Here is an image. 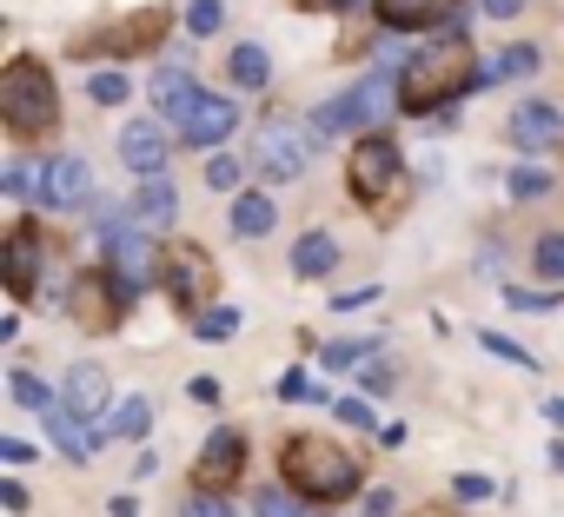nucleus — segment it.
<instances>
[{"label": "nucleus", "instance_id": "4", "mask_svg": "<svg viewBox=\"0 0 564 517\" xmlns=\"http://www.w3.org/2000/svg\"><path fill=\"white\" fill-rule=\"evenodd\" d=\"M94 239H100V252H107V273H113V286L127 293V306L160 279V239L133 219V212H120V206H107L100 212V226H94Z\"/></svg>", "mask_w": 564, "mask_h": 517}, {"label": "nucleus", "instance_id": "50", "mask_svg": "<svg viewBox=\"0 0 564 517\" xmlns=\"http://www.w3.org/2000/svg\"><path fill=\"white\" fill-rule=\"evenodd\" d=\"M319 8H339V14H352V8H372V0H319Z\"/></svg>", "mask_w": 564, "mask_h": 517}, {"label": "nucleus", "instance_id": "17", "mask_svg": "<svg viewBox=\"0 0 564 517\" xmlns=\"http://www.w3.org/2000/svg\"><path fill=\"white\" fill-rule=\"evenodd\" d=\"M505 133H511V146H524V153H551V146L564 140V113H557L551 100H524V107L505 120Z\"/></svg>", "mask_w": 564, "mask_h": 517}, {"label": "nucleus", "instance_id": "3", "mask_svg": "<svg viewBox=\"0 0 564 517\" xmlns=\"http://www.w3.org/2000/svg\"><path fill=\"white\" fill-rule=\"evenodd\" d=\"M0 120H8L14 140H41L61 127V87L34 54H14L8 74H0Z\"/></svg>", "mask_w": 564, "mask_h": 517}, {"label": "nucleus", "instance_id": "11", "mask_svg": "<svg viewBox=\"0 0 564 517\" xmlns=\"http://www.w3.org/2000/svg\"><path fill=\"white\" fill-rule=\"evenodd\" d=\"M80 332H113L127 312V293L113 286V273H74L67 279V306H61Z\"/></svg>", "mask_w": 564, "mask_h": 517}, {"label": "nucleus", "instance_id": "35", "mask_svg": "<svg viewBox=\"0 0 564 517\" xmlns=\"http://www.w3.org/2000/svg\"><path fill=\"white\" fill-rule=\"evenodd\" d=\"M452 497H458V504H485V497H498V484L478 477V471H458V477H452Z\"/></svg>", "mask_w": 564, "mask_h": 517}, {"label": "nucleus", "instance_id": "45", "mask_svg": "<svg viewBox=\"0 0 564 517\" xmlns=\"http://www.w3.org/2000/svg\"><path fill=\"white\" fill-rule=\"evenodd\" d=\"M478 14H485V21H518L524 0H478Z\"/></svg>", "mask_w": 564, "mask_h": 517}, {"label": "nucleus", "instance_id": "40", "mask_svg": "<svg viewBox=\"0 0 564 517\" xmlns=\"http://www.w3.org/2000/svg\"><path fill=\"white\" fill-rule=\"evenodd\" d=\"M505 299H511L518 312H551V306H557L551 293H531V286H505Z\"/></svg>", "mask_w": 564, "mask_h": 517}, {"label": "nucleus", "instance_id": "37", "mask_svg": "<svg viewBox=\"0 0 564 517\" xmlns=\"http://www.w3.org/2000/svg\"><path fill=\"white\" fill-rule=\"evenodd\" d=\"M252 517H300V504H293V491H259Z\"/></svg>", "mask_w": 564, "mask_h": 517}, {"label": "nucleus", "instance_id": "46", "mask_svg": "<svg viewBox=\"0 0 564 517\" xmlns=\"http://www.w3.org/2000/svg\"><path fill=\"white\" fill-rule=\"evenodd\" d=\"M0 458H8V464H28L34 444H28V438H0Z\"/></svg>", "mask_w": 564, "mask_h": 517}, {"label": "nucleus", "instance_id": "7", "mask_svg": "<svg viewBox=\"0 0 564 517\" xmlns=\"http://www.w3.org/2000/svg\"><path fill=\"white\" fill-rule=\"evenodd\" d=\"M386 100H399V67H372L359 87H346L339 100H326L319 113H313V140L326 146L333 133H352V127H372L379 113H386Z\"/></svg>", "mask_w": 564, "mask_h": 517}, {"label": "nucleus", "instance_id": "43", "mask_svg": "<svg viewBox=\"0 0 564 517\" xmlns=\"http://www.w3.org/2000/svg\"><path fill=\"white\" fill-rule=\"evenodd\" d=\"M339 425L366 431V425H372V398H339Z\"/></svg>", "mask_w": 564, "mask_h": 517}, {"label": "nucleus", "instance_id": "6", "mask_svg": "<svg viewBox=\"0 0 564 517\" xmlns=\"http://www.w3.org/2000/svg\"><path fill=\"white\" fill-rule=\"evenodd\" d=\"M160 286L173 299V312H186L193 326L213 312V293H219V266H213V252L193 245V239H166L160 252Z\"/></svg>", "mask_w": 564, "mask_h": 517}, {"label": "nucleus", "instance_id": "21", "mask_svg": "<svg viewBox=\"0 0 564 517\" xmlns=\"http://www.w3.org/2000/svg\"><path fill=\"white\" fill-rule=\"evenodd\" d=\"M133 219L153 232V226H173L180 219V193H173V179L166 173H153V179H140V193H133Z\"/></svg>", "mask_w": 564, "mask_h": 517}, {"label": "nucleus", "instance_id": "2", "mask_svg": "<svg viewBox=\"0 0 564 517\" xmlns=\"http://www.w3.org/2000/svg\"><path fill=\"white\" fill-rule=\"evenodd\" d=\"M279 477H286L293 497H313V504H339L359 491V458L339 444V438H319V431H293L279 444Z\"/></svg>", "mask_w": 564, "mask_h": 517}, {"label": "nucleus", "instance_id": "19", "mask_svg": "<svg viewBox=\"0 0 564 517\" xmlns=\"http://www.w3.org/2000/svg\"><path fill=\"white\" fill-rule=\"evenodd\" d=\"M41 425H47V438H54V444H61L74 464H87V458L100 451V431H87V425L67 411V405H47V411H41Z\"/></svg>", "mask_w": 564, "mask_h": 517}, {"label": "nucleus", "instance_id": "14", "mask_svg": "<svg viewBox=\"0 0 564 517\" xmlns=\"http://www.w3.org/2000/svg\"><path fill=\"white\" fill-rule=\"evenodd\" d=\"M173 127H160V120H127L120 127V160L140 173V179H153V173H166V153H173Z\"/></svg>", "mask_w": 564, "mask_h": 517}, {"label": "nucleus", "instance_id": "13", "mask_svg": "<svg viewBox=\"0 0 564 517\" xmlns=\"http://www.w3.org/2000/svg\"><path fill=\"white\" fill-rule=\"evenodd\" d=\"M232 127H239L232 100H226V94H206V87H199V100H193V107H186V113L173 120V133H180L186 146H206V153H213V146H219V140H226Z\"/></svg>", "mask_w": 564, "mask_h": 517}, {"label": "nucleus", "instance_id": "10", "mask_svg": "<svg viewBox=\"0 0 564 517\" xmlns=\"http://www.w3.org/2000/svg\"><path fill=\"white\" fill-rule=\"evenodd\" d=\"M0 279H8L14 299H47V286H41V279H54L47 273V232L34 219H21L8 232V245H0Z\"/></svg>", "mask_w": 564, "mask_h": 517}, {"label": "nucleus", "instance_id": "20", "mask_svg": "<svg viewBox=\"0 0 564 517\" xmlns=\"http://www.w3.org/2000/svg\"><path fill=\"white\" fill-rule=\"evenodd\" d=\"M193 100H199L193 67H153V113H160V120H180Z\"/></svg>", "mask_w": 564, "mask_h": 517}, {"label": "nucleus", "instance_id": "8", "mask_svg": "<svg viewBox=\"0 0 564 517\" xmlns=\"http://www.w3.org/2000/svg\"><path fill=\"white\" fill-rule=\"evenodd\" d=\"M166 28H173L166 8H133L127 21H113V28H100V34H80L74 54H80V61H100V54H107V61H140V54H160Z\"/></svg>", "mask_w": 564, "mask_h": 517}, {"label": "nucleus", "instance_id": "44", "mask_svg": "<svg viewBox=\"0 0 564 517\" xmlns=\"http://www.w3.org/2000/svg\"><path fill=\"white\" fill-rule=\"evenodd\" d=\"M359 385H366V398H386V392H392V365H366Z\"/></svg>", "mask_w": 564, "mask_h": 517}, {"label": "nucleus", "instance_id": "1", "mask_svg": "<svg viewBox=\"0 0 564 517\" xmlns=\"http://www.w3.org/2000/svg\"><path fill=\"white\" fill-rule=\"evenodd\" d=\"M471 87H485V61L458 34H445V41L419 47L412 61H399V107L405 113H445Z\"/></svg>", "mask_w": 564, "mask_h": 517}, {"label": "nucleus", "instance_id": "5", "mask_svg": "<svg viewBox=\"0 0 564 517\" xmlns=\"http://www.w3.org/2000/svg\"><path fill=\"white\" fill-rule=\"evenodd\" d=\"M346 186H352L359 206H372L379 219H392L405 206V160H399V146L386 133H366L352 146V160H346Z\"/></svg>", "mask_w": 564, "mask_h": 517}, {"label": "nucleus", "instance_id": "38", "mask_svg": "<svg viewBox=\"0 0 564 517\" xmlns=\"http://www.w3.org/2000/svg\"><path fill=\"white\" fill-rule=\"evenodd\" d=\"M279 398H286V405H300V398H326V392H319V385H313V378H306V372L293 365L286 378H279Z\"/></svg>", "mask_w": 564, "mask_h": 517}, {"label": "nucleus", "instance_id": "15", "mask_svg": "<svg viewBox=\"0 0 564 517\" xmlns=\"http://www.w3.org/2000/svg\"><path fill=\"white\" fill-rule=\"evenodd\" d=\"M87 199H94V166H87V160L61 153V160H47V166H41V206L74 212V206H87Z\"/></svg>", "mask_w": 564, "mask_h": 517}, {"label": "nucleus", "instance_id": "18", "mask_svg": "<svg viewBox=\"0 0 564 517\" xmlns=\"http://www.w3.org/2000/svg\"><path fill=\"white\" fill-rule=\"evenodd\" d=\"M61 405H67L80 425H94V431H100V425L113 418V411H107V372H100V365H74V372H67V385H61Z\"/></svg>", "mask_w": 564, "mask_h": 517}, {"label": "nucleus", "instance_id": "39", "mask_svg": "<svg viewBox=\"0 0 564 517\" xmlns=\"http://www.w3.org/2000/svg\"><path fill=\"white\" fill-rule=\"evenodd\" d=\"M180 517H232V504H226V497H213V491H193Z\"/></svg>", "mask_w": 564, "mask_h": 517}, {"label": "nucleus", "instance_id": "32", "mask_svg": "<svg viewBox=\"0 0 564 517\" xmlns=\"http://www.w3.org/2000/svg\"><path fill=\"white\" fill-rule=\"evenodd\" d=\"M8 392H14V405H28V411H47V405H61V398H47V385H41L34 372H14V378H8Z\"/></svg>", "mask_w": 564, "mask_h": 517}, {"label": "nucleus", "instance_id": "26", "mask_svg": "<svg viewBox=\"0 0 564 517\" xmlns=\"http://www.w3.org/2000/svg\"><path fill=\"white\" fill-rule=\"evenodd\" d=\"M518 74H538V47H505V54L485 61V87H505Z\"/></svg>", "mask_w": 564, "mask_h": 517}, {"label": "nucleus", "instance_id": "16", "mask_svg": "<svg viewBox=\"0 0 564 517\" xmlns=\"http://www.w3.org/2000/svg\"><path fill=\"white\" fill-rule=\"evenodd\" d=\"M372 14H379V28H392V34H412V28H458V21H465L458 0H372Z\"/></svg>", "mask_w": 564, "mask_h": 517}, {"label": "nucleus", "instance_id": "28", "mask_svg": "<svg viewBox=\"0 0 564 517\" xmlns=\"http://www.w3.org/2000/svg\"><path fill=\"white\" fill-rule=\"evenodd\" d=\"M87 94H94V107H120L127 100V74L120 67H100V74H87Z\"/></svg>", "mask_w": 564, "mask_h": 517}, {"label": "nucleus", "instance_id": "9", "mask_svg": "<svg viewBox=\"0 0 564 517\" xmlns=\"http://www.w3.org/2000/svg\"><path fill=\"white\" fill-rule=\"evenodd\" d=\"M313 153H319L313 127H286V120H265L259 140H252V166H259L265 186H293V179H306V173H313Z\"/></svg>", "mask_w": 564, "mask_h": 517}, {"label": "nucleus", "instance_id": "41", "mask_svg": "<svg viewBox=\"0 0 564 517\" xmlns=\"http://www.w3.org/2000/svg\"><path fill=\"white\" fill-rule=\"evenodd\" d=\"M319 359H326L333 372H346V365H359V359H366V345H352V339H339V345H326Z\"/></svg>", "mask_w": 564, "mask_h": 517}, {"label": "nucleus", "instance_id": "48", "mask_svg": "<svg viewBox=\"0 0 564 517\" xmlns=\"http://www.w3.org/2000/svg\"><path fill=\"white\" fill-rule=\"evenodd\" d=\"M0 497H8V510H28V484H21V477L0 484Z\"/></svg>", "mask_w": 564, "mask_h": 517}, {"label": "nucleus", "instance_id": "29", "mask_svg": "<svg viewBox=\"0 0 564 517\" xmlns=\"http://www.w3.org/2000/svg\"><path fill=\"white\" fill-rule=\"evenodd\" d=\"M239 179H246V166H239L232 153H213V160H206V186H213V193H232V199H239Z\"/></svg>", "mask_w": 564, "mask_h": 517}, {"label": "nucleus", "instance_id": "12", "mask_svg": "<svg viewBox=\"0 0 564 517\" xmlns=\"http://www.w3.org/2000/svg\"><path fill=\"white\" fill-rule=\"evenodd\" d=\"M239 471H246V431L219 425V431L199 444V458H193V491H213V497H226V491L239 484Z\"/></svg>", "mask_w": 564, "mask_h": 517}, {"label": "nucleus", "instance_id": "47", "mask_svg": "<svg viewBox=\"0 0 564 517\" xmlns=\"http://www.w3.org/2000/svg\"><path fill=\"white\" fill-rule=\"evenodd\" d=\"M372 299H379V286H359V293H339L333 306H339V312H352V306H372Z\"/></svg>", "mask_w": 564, "mask_h": 517}, {"label": "nucleus", "instance_id": "36", "mask_svg": "<svg viewBox=\"0 0 564 517\" xmlns=\"http://www.w3.org/2000/svg\"><path fill=\"white\" fill-rule=\"evenodd\" d=\"M478 345H485V352H498V359H511V365H524V372H538V359H531L524 345H511V339H498V332H478Z\"/></svg>", "mask_w": 564, "mask_h": 517}, {"label": "nucleus", "instance_id": "23", "mask_svg": "<svg viewBox=\"0 0 564 517\" xmlns=\"http://www.w3.org/2000/svg\"><path fill=\"white\" fill-rule=\"evenodd\" d=\"M272 226H279V212H272L265 193H239V199H232V232H239V239H265Z\"/></svg>", "mask_w": 564, "mask_h": 517}, {"label": "nucleus", "instance_id": "51", "mask_svg": "<svg viewBox=\"0 0 564 517\" xmlns=\"http://www.w3.org/2000/svg\"><path fill=\"white\" fill-rule=\"evenodd\" d=\"M544 418H551V425H564V398H551V405H544Z\"/></svg>", "mask_w": 564, "mask_h": 517}, {"label": "nucleus", "instance_id": "31", "mask_svg": "<svg viewBox=\"0 0 564 517\" xmlns=\"http://www.w3.org/2000/svg\"><path fill=\"white\" fill-rule=\"evenodd\" d=\"M531 266H538V279H564V232H544V239H538Z\"/></svg>", "mask_w": 564, "mask_h": 517}, {"label": "nucleus", "instance_id": "34", "mask_svg": "<svg viewBox=\"0 0 564 517\" xmlns=\"http://www.w3.org/2000/svg\"><path fill=\"white\" fill-rule=\"evenodd\" d=\"M505 186H511V199H538V193H551V173L544 166H518Z\"/></svg>", "mask_w": 564, "mask_h": 517}, {"label": "nucleus", "instance_id": "22", "mask_svg": "<svg viewBox=\"0 0 564 517\" xmlns=\"http://www.w3.org/2000/svg\"><path fill=\"white\" fill-rule=\"evenodd\" d=\"M333 266H339V239L319 232V226L300 232V245H293V273H300V279H326Z\"/></svg>", "mask_w": 564, "mask_h": 517}, {"label": "nucleus", "instance_id": "27", "mask_svg": "<svg viewBox=\"0 0 564 517\" xmlns=\"http://www.w3.org/2000/svg\"><path fill=\"white\" fill-rule=\"evenodd\" d=\"M0 186H8V199H41V166L34 160H8L0 166Z\"/></svg>", "mask_w": 564, "mask_h": 517}, {"label": "nucleus", "instance_id": "25", "mask_svg": "<svg viewBox=\"0 0 564 517\" xmlns=\"http://www.w3.org/2000/svg\"><path fill=\"white\" fill-rule=\"evenodd\" d=\"M226 74H232V87H265V80H272V61H265V47L239 41L232 61H226Z\"/></svg>", "mask_w": 564, "mask_h": 517}, {"label": "nucleus", "instance_id": "33", "mask_svg": "<svg viewBox=\"0 0 564 517\" xmlns=\"http://www.w3.org/2000/svg\"><path fill=\"white\" fill-rule=\"evenodd\" d=\"M186 28L193 34H219L226 28V0H186Z\"/></svg>", "mask_w": 564, "mask_h": 517}, {"label": "nucleus", "instance_id": "42", "mask_svg": "<svg viewBox=\"0 0 564 517\" xmlns=\"http://www.w3.org/2000/svg\"><path fill=\"white\" fill-rule=\"evenodd\" d=\"M219 392H226V385H219L213 372H199V378H186V398H193V405H219Z\"/></svg>", "mask_w": 564, "mask_h": 517}, {"label": "nucleus", "instance_id": "52", "mask_svg": "<svg viewBox=\"0 0 564 517\" xmlns=\"http://www.w3.org/2000/svg\"><path fill=\"white\" fill-rule=\"evenodd\" d=\"M313 517H319V510H313Z\"/></svg>", "mask_w": 564, "mask_h": 517}, {"label": "nucleus", "instance_id": "30", "mask_svg": "<svg viewBox=\"0 0 564 517\" xmlns=\"http://www.w3.org/2000/svg\"><path fill=\"white\" fill-rule=\"evenodd\" d=\"M239 332V306H213L199 326H193V339H206V345H219V339H232Z\"/></svg>", "mask_w": 564, "mask_h": 517}, {"label": "nucleus", "instance_id": "24", "mask_svg": "<svg viewBox=\"0 0 564 517\" xmlns=\"http://www.w3.org/2000/svg\"><path fill=\"white\" fill-rule=\"evenodd\" d=\"M147 425H153V405H147V398H120L113 418L100 425V444H107V438H147Z\"/></svg>", "mask_w": 564, "mask_h": 517}, {"label": "nucleus", "instance_id": "49", "mask_svg": "<svg viewBox=\"0 0 564 517\" xmlns=\"http://www.w3.org/2000/svg\"><path fill=\"white\" fill-rule=\"evenodd\" d=\"M366 517H392V491H372L366 497Z\"/></svg>", "mask_w": 564, "mask_h": 517}]
</instances>
